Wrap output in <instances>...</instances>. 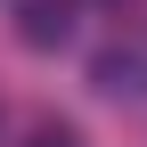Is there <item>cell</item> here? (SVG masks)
<instances>
[{"mask_svg":"<svg viewBox=\"0 0 147 147\" xmlns=\"http://www.w3.org/2000/svg\"><path fill=\"white\" fill-rule=\"evenodd\" d=\"M74 33V0H16V41L25 49H57Z\"/></svg>","mask_w":147,"mask_h":147,"instance_id":"obj_1","label":"cell"},{"mask_svg":"<svg viewBox=\"0 0 147 147\" xmlns=\"http://www.w3.org/2000/svg\"><path fill=\"white\" fill-rule=\"evenodd\" d=\"M90 82H98L106 98H139L147 90V49H106V57L90 65Z\"/></svg>","mask_w":147,"mask_h":147,"instance_id":"obj_2","label":"cell"},{"mask_svg":"<svg viewBox=\"0 0 147 147\" xmlns=\"http://www.w3.org/2000/svg\"><path fill=\"white\" fill-rule=\"evenodd\" d=\"M25 147H82V139H74V131H65V123H41V131H33Z\"/></svg>","mask_w":147,"mask_h":147,"instance_id":"obj_3","label":"cell"},{"mask_svg":"<svg viewBox=\"0 0 147 147\" xmlns=\"http://www.w3.org/2000/svg\"><path fill=\"white\" fill-rule=\"evenodd\" d=\"M115 8H123V0H115Z\"/></svg>","mask_w":147,"mask_h":147,"instance_id":"obj_4","label":"cell"}]
</instances>
